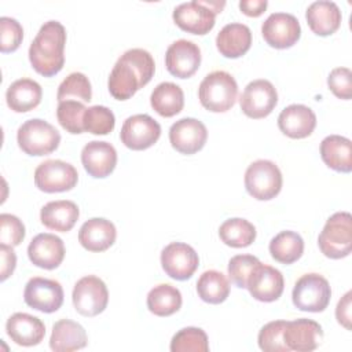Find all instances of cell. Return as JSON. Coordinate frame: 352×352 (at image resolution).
Wrapping results in <instances>:
<instances>
[{
  "instance_id": "1",
  "label": "cell",
  "mask_w": 352,
  "mask_h": 352,
  "mask_svg": "<svg viewBox=\"0 0 352 352\" xmlns=\"http://www.w3.org/2000/svg\"><path fill=\"white\" fill-rule=\"evenodd\" d=\"M154 72L155 63L148 51L143 48L128 50L113 66L107 81L109 92L117 100H126L150 82Z\"/></svg>"
},
{
  "instance_id": "2",
  "label": "cell",
  "mask_w": 352,
  "mask_h": 352,
  "mask_svg": "<svg viewBox=\"0 0 352 352\" xmlns=\"http://www.w3.org/2000/svg\"><path fill=\"white\" fill-rule=\"evenodd\" d=\"M66 30L58 21L45 22L29 47L32 67L44 77L58 74L65 65Z\"/></svg>"
},
{
  "instance_id": "3",
  "label": "cell",
  "mask_w": 352,
  "mask_h": 352,
  "mask_svg": "<svg viewBox=\"0 0 352 352\" xmlns=\"http://www.w3.org/2000/svg\"><path fill=\"white\" fill-rule=\"evenodd\" d=\"M238 96V84L235 78L224 72L216 70L205 76L198 88L201 104L213 113H224L230 110Z\"/></svg>"
},
{
  "instance_id": "4",
  "label": "cell",
  "mask_w": 352,
  "mask_h": 352,
  "mask_svg": "<svg viewBox=\"0 0 352 352\" xmlns=\"http://www.w3.org/2000/svg\"><path fill=\"white\" fill-rule=\"evenodd\" d=\"M318 245L329 258H344L352 249V217L348 212L331 214L319 234Z\"/></svg>"
},
{
  "instance_id": "5",
  "label": "cell",
  "mask_w": 352,
  "mask_h": 352,
  "mask_svg": "<svg viewBox=\"0 0 352 352\" xmlns=\"http://www.w3.org/2000/svg\"><path fill=\"white\" fill-rule=\"evenodd\" d=\"M16 142L25 154L41 157L48 155L58 148L60 133L47 121L32 118L18 128Z\"/></svg>"
},
{
  "instance_id": "6",
  "label": "cell",
  "mask_w": 352,
  "mask_h": 352,
  "mask_svg": "<svg viewBox=\"0 0 352 352\" xmlns=\"http://www.w3.org/2000/svg\"><path fill=\"white\" fill-rule=\"evenodd\" d=\"M282 182L280 169L270 160H257L245 172L246 191L258 201L275 198L282 190Z\"/></svg>"
},
{
  "instance_id": "7",
  "label": "cell",
  "mask_w": 352,
  "mask_h": 352,
  "mask_svg": "<svg viewBox=\"0 0 352 352\" xmlns=\"http://www.w3.org/2000/svg\"><path fill=\"white\" fill-rule=\"evenodd\" d=\"M331 289L327 279L319 274H305L297 279L292 292V300L297 309L305 312H322L327 308Z\"/></svg>"
},
{
  "instance_id": "8",
  "label": "cell",
  "mask_w": 352,
  "mask_h": 352,
  "mask_svg": "<svg viewBox=\"0 0 352 352\" xmlns=\"http://www.w3.org/2000/svg\"><path fill=\"white\" fill-rule=\"evenodd\" d=\"M72 300L76 311L80 315L91 318L102 314L106 309L109 302V292L100 278L87 275L76 282Z\"/></svg>"
},
{
  "instance_id": "9",
  "label": "cell",
  "mask_w": 352,
  "mask_h": 352,
  "mask_svg": "<svg viewBox=\"0 0 352 352\" xmlns=\"http://www.w3.org/2000/svg\"><path fill=\"white\" fill-rule=\"evenodd\" d=\"M77 169L62 160H47L34 170V184L44 192H63L76 187Z\"/></svg>"
},
{
  "instance_id": "10",
  "label": "cell",
  "mask_w": 352,
  "mask_h": 352,
  "mask_svg": "<svg viewBox=\"0 0 352 352\" xmlns=\"http://www.w3.org/2000/svg\"><path fill=\"white\" fill-rule=\"evenodd\" d=\"M276 103L278 92L272 82L264 78L250 81L239 98V104L243 114L254 120L270 116Z\"/></svg>"
},
{
  "instance_id": "11",
  "label": "cell",
  "mask_w": 352,
  "mask_h": 352,
  "mask_svg": "<svg viewBox=\"0 0 352 352\" xmlns=\"http://www.w3.org/2000/svg\"><path fill=\"white\" fill-rule=\"evenodd\" d=\"M23 300L36 311L52 314L63 304V289L55 279L34 276L25 286Z\"/></svg>"
},
{
  "instance_id": "12",
  "label": "cell",
  "mask_w": 352,
  "mask_h": 352,
  "mask_svg": "<svg viewBox=\"0 0 352 352\" xmlns=\"http://www.w3.org/2000/svg\"><path fill=\"white\" fill-rule=\"evenodd\" d=\"M261 34L270 47L285 50L298 41L301 26L293 14L274 12L263 22Z\"/></svg>"
},
{
  "instance_id": "13",
  "label": "cell",
  "mask_w": 352,
  "mask_h": 352,
  "mask_svg": "<svg viewBox=\"0 0 352 352\" xmlns=\"http://www.w3.org/2000/svg\"><path fill=\"white\" fill-rule=\"evenodd\" d=\"M161 136V125L148 114L128 117L121 128L120 139L131 150H146Z\"/></svg>"
},
{
  "instance_id": "14",
  "label": "cell",
  "mask_w": 352,
  "mask_h": 352,
  "mask_svg": "<svg viewBox=\"0 0 352 352\" xmlns=\"http://www.w3.org/2000/svg\"><path fill=\"white\" fill-rule=\"evenodd\" d=\"M199 258L194 248L183 242H172L161 252V265L168 276L176 280L190 279L197 271Z\"/></svg>"
},
{
  "instance_id": "15",
  "label": "cell",
  "mask_w": 352,
  "mask_h": 352,
  "mask_svg": "<svg viewBox=\"0 0 352 352\" xmlns=\"http://www.w3.org/2000/svg\"><path fill=\"white\" fill-rule=\"evenodd\" d=\"M172 18L182 30L199 36L209 33L216 23V14L202 0L179 4L175 7Z\"/></svg>"
},
{
  "instance_id": "16",
  "label": "cell",
  "mask_w": 352,
  "mask_h": 352,
  "mask_svg": "<svg viewBox=\"0 0 352 352\" xmlns=\"http://www.w3.org/2000/svg\"><path fill=\"white\" fill-rule=\"evenodd\" d=\"M208 129L205 124L197 118L186 117L172 124L169 129V142L180 154H195L206 143Z\"/></svg>"
},
{
  "instance_id": "17",
  "label": "cell",
  "mask_w": 352,
  "mask_h": 352,
  "mask_svg": "<svg viewBox=\"0 0 352 352\" xmlns=\"http://www.w3.org/2000/svg\"><path fill=\"white\" fill-rule=\"evenodd\" d=\"M201 65L199 47L186 38L173 41L165 54L166 70L177 78L191 77Z\"/></svg>"
},
{
  "instance_id": "18",
  "label": "cell",
  "mask_w": 352,
  "mask_h": 352,
  "mask_svg": "<svg viewBox=\"0 0 352 352\" xmlns=\"http://www.w3.org/2000/svg\"><path fill=\"white\" fill-rule=\"evenodd\" d=\"M283 287L285 280L282 272L261 263L256 265L246 285L250 296L261 302H272L278 300L283 293Z\"/></svg>"
},
{
  "instance_id": "19",
  "label": "cell",
  "mask_w": 352,
  "mask_h": 352,
  "mask_svg": "<svg viewBox=\"0 0 352 352\" xmlns=\"http://www.w3.org/2000/svg\"><path fill=\"white\" fill-rule=\"evenodd\" d=\"M283 338L289 351L309 352L320 345L323 340V330L318 322L300 318L286 322Z\"/></svg>"
},
{
  "instance_id": "20",
  "label": "cell",
  "mask_w": 352,
  "mask_h": 352,
  "mask_svg": "<svg viewBox=\"0 0 352 352\" xmlns=\"http://www.w3.org/2000/svg\"><path fill=\"white\" fill-rule=\"evenodd\" d=\"M28 256L36 267L55 270L65 258L63 241L50 232L37 234L28 246Z\"/></svg>"
},
{
  "instance_id": "21",
  "label": "cell",
  "mask_w": 352,
  "mask_h": 352,
  "mask_svg": "<svg viewBox=\"0 0 352 352\" xmlns=\"http://www.w3.org/2000/svg\"><path fill=\"white\" fill-rule=\"evenodd\" d=\"M81 162L89 176L107 177L117 165V151L109 142L92 140L81 150Z\"/></svg>"
},
{
  "instance_id": "22",
  "label": "cell",
  "mask_w": 352,
  "mask_h": 352,
  "mask_svg": "<svg viewBox=\"0 0 352 352\" xmlns=\"http://www.w3.org/2000/svg\"><path fill=\"white\" fill-rule=\"evenodd\" d=\"M278 126L283 135L292 139H304L314 132L316 116L311 107L294 103L280 111Z\"/></svg>"
},
{
  "instance_id": "23",
  "label": "cell",
  "mask_w": 352,
  "mask_h": 352,
  "mask_svg": "<svg viewBox=\"0 0 352 352\" xmlns=\"http://www.w3.org/2000/svg\"><path fill=\"white\" fill-rule=\"evenodd\" d=\"M6 331L15 344L33 346L43 341L45 336V326L37 316L26 312H15L7 319Z\"/></svg>"
},
{
  "instance_id": "24",
  "label": "cell",
  "mask_w": 352,
  "mask_h": 352,
  "mask_svg": "<svg viewBox=\"0 0 352 352\" xmlns=\"http://www.w3.org/2000/svg\"><path fill=\"white\" fill-rule=\"evenodd\" d=\"M117 238L116 226L103 217H92L87 220L78 231V242L89 252L107 250Z\"/></svg>"
},
{
  "instance_id": "25",
  "label": "cell",
  "mask_w": 352,
  "mask_h": 352,
  "mask_svg": "<svg viewBox=\"0 0 352 352\" xmlns=\"http://www.w3.org/2000/svg\"><path fill=\"white\" fill-rule=\"evenodd\" d=\"M305 18L309 29L318 36H330L338 30L341 25V11L334 1L319 0L308 6Z\"/></svg>"
},
{
  "instance_id": "26",
  "label": "cell",
  "mask_w": 352,
  "mask_h": 352,
  "mask_svg": "<svg viewBox=\"0 0 352 352\" xmlns=\"http://www.w3.org/2000/svg\"><path fill=\"white\" fill-rule=\"evenodd\" d=\"M252 45V32L249 26L232 22L227 23L216 37V47L226 58H239L245 55Z\"/></svg>"
},
{
  "instance_id": "27",
  "label": "cell",
  "mask_w": 352,
  "mask_h": 352,
  "mask_svg": "<svg viewBox=\"0 0 352 352\" xmlns=\"http://www.w3.org/2000/svg\"><path fill=\"white\" fill-rule=\"evenodd\" d=\"M80 216L78 206L69 199L51 201L41 208L40 220L41 223L54 231L67 232L77 223Z\"/></svg>"
},
{
  "instance_id": "28",
  "label": "cell",
  "mask_w": 352,
  "mask_h": 352,
  "mask_svg": "<svg viewBox=\"0 0 352 352\" xmlns=\"http://www.w3.org/2000/svg\"><path fill=\"white\" fill-rule=\"evenodd\" d=\"M41 85L32 78L15 80L6 92L7 106L15 113H26L37 107L41 102Z\"/></svg>"
},
{
  "instance_id": "29",
  "label": "cell",
  "mask_w": 352,
  "mask_h": 352,
  "mask_svg": "<svg viewBox=\"0 0 352 352\" xmlns=\"http://www.w3.org/2000/svg\"><path fill=\"white\" fill-rule=\"evenodd\" d=\"M88 338L84 327L70 319H60L52 326L50 348L55 352H72L87 346Z\"/></svg>"
},
{
  "instance_id": "30",
  "label": "cell",
  "mask_w": 352,
  "mask_h": 352,
  "mask_svg": "<svg viewBox=\"0 0 352 352\" xmlns=\"http://www.w3.org/2000/svg\"><path fill=\"white\" fill-rule=\"evenodd\" d=\"M320 157L333 170L342 173L352 170V143L345 136H326L320 143Z\"/></svg>"
},
{
  "instance_id": "31",
  "label": "cell",
  "mask_w": 352,
  "mask_h": 352,
  "mask_svg": "<svg viewBox=\"0 0 352 352\" xmlns=\"http://www.w3.org/2000/svg\"><path fill=\"white\" fill-rule=\"evenodd\" d=\"M151 107L162 117H173L183 110L184 94L183 89L175 82L158 84L150 96Z\"/></svg>"
},
{
  "instance_id": "32",
  "label": "cell",
  "mask_w": 352,
  "mask_h": 352,
  "mask_svg": "<svg viewBox=\"0 0 352 352\" xmlns=\"http://www.w3.org/2000/svg\"><path fill=\"white\" fill-rule=\"evenodd\" d=\"M182 293L172 285L160 283L147 294V308L157 316H170L182 307Z\"/></svg>"
},
{
  "instance_id": "33",
  "label": "cell",
  "mask_w": 352,
  "mask_h": 352,
  "mask_svg": "<svg viewBox=\"0 0 352 352\" xmlns=\"http://www.w3.org/2000/svg\"><path fill=\"white\" fill-rule=\"evenodd\" d=\"M270 253L272 258L282 264H293L304 253V241L294 231H280L270 242Z\"/></svg>"
},
{
  "instance_id": "34",
  "label": "cell",
  "mask_w": 352,
  "mask_h": 352,
  "mask_svg": "<svg viewBox=\"0 0 352 352\" xmlns=\"http://www.w3.org/2000/svg\"><path fill=\"white\" fill-rule=\"evenodd\" d=\"M198 297L208 304H220L230 294V282L226 275L216 270L205 271L197 280Z\"/></svg>"
},
{
  "instance_id": "35",
  "label": "cell",
  "mask_w": 352,
  "mask_h": 352,
  "mask_svg": "<svg viewBox=\"0 0 352 352\" xmlns=\"http://www.w3.org/2000/svg\"><path fill=\"white\" fill-rule=\"evenodd\" d=\"M219 236L227 246L246 248L256 239V228L246 219L232 217L220 226Z\"/></svg>"
},
{
  "instance_id": "36",
  "label": "cell",
  "mask_w": 352,
  "mask_h": 352,
  "mask_svg": "<svg viewBox=\"0 0 352 352\" xmlns=\"http://www.w3.org/2000/svg\"><path fill=\"white\" fill-rule=\"evenodd\" d=\"M92 98V88L88 77L84 73H70L58 87L56 99L63 100H82L89 102Z\"/></svg>"
},
{
  "instance_id": "37",
  "label": "cell",
  "mask_w": 352,
  "mask_h": 352,
  "mask_svg": "<svg viewBox=\"0 0 352 352\" xmlns=\"http://www.w3.org/2000/svg\"><path fill=\"white\" fill-rule=\"evenodd\" d=\"M172 352H208L209 341L206 333L199 327H184L170 341Z\"/></svg>"
},
{
  "instance_id": "38",
  "label": "cell",
  "mask_w": 352,
  "mask_h": 352,
  "mask_svg": "<svg viewBox=\"0 0 352 352\" xmlns=\"http://www.w3.org/2000/svg\"><path fill=\"white\" fill-rule=\"evenodd\" d=\"M84 131L92 135H107L114 129V113L106 106H91L85 110L82 118Z\"/></svg>"
},
{
  "instance_id": "39",
  "label": "cell",
  "mask_w": 352,
  "mask_h": 352,
  "mask_svg": "<svg viewBox=\"0 0 352 352\" xmlns=\"http://www.w3.org/2000/svg\"><path fill=\"white\" fill-rule=\"evenodd\" d=\"M85 110L87 107L78 100H63L58 103L56 118L65 131L78 135L84 132L82 118Z\"/></svg>"
},
{
  "instance_id": "40",
  "label": "cell",
  "mask_w": 352,
  "mask_h": 352,
  "mask_svg": "<svg viewBox=\"0 0 352 352\" xmlns=\"http://www.w3.org/2000/svg\"><path fill=\"white\" fill-rule=\"evenodd\" d=\"M287 320H272L264 324L257 337V342L264 352H287L289 348L285 344L283 331Z\"/></svg>"
},
{
  "instance_id": "41",
  "label": "cell",
  "mask_w": 352,
  "mask_h": 352,
  "mask_svg": "<svg viewBox=\"0 0 352 352\" xmlns=\"http://www.w3.org/2000/svg\"><path fill=\"white\" fill-rule=\"evenodd\" d=\"M260 260L252 254H236L228 261V276L239 289H246L248 279Z\"/></svg>"
},
{
  "instance_id": "42",
  "label": "cell",
  "mask_w": 352,
  "mask_h": 352,
  "mask_svg": "<svg viewBox=\"0 0 352 352\" xmlns=\"http://www.w3.org/2000/svg\"><path fill=\"white\" fill-rule=\"evenodd\" d=\"M0 51L3 54L14 52L22 43L23 29L21 23L10 16L0 18Z\"/></svg>"
},
{
  "instance_id": "43",
  "label": "cell",
  "mask_w": 352,
  "mask_h": 352,
  "mask_svg": "<svg viewBox=\"0 0 352 352\" xmlns=\"http://www.w3.org/2000/svg\"><path fill=\"white\" fill-rule=\"evenodd\" d=\"M25 238V226L14 214H0V242L8 246H18Z\"/></svg>"
},
{
  "instance_id": "44",
  "label": "cell",
  "mask_w": 352,
  "mask_h": 352,
  "mask_svg": "<svg viewBox=\"0 0 352 352\" xmlns=\"http://www.w3.org/2000/svg\"><path fill=\"white\" fill-rule=\"evenodd\" d=\"M351 77L352 74L348 67H336L327 77V85L337 98L348 100L352 96Z\"/></svg>"
},
{
  "instance_id": "45",
  "label": "cell",
  "mask_w": 352,
  "mask_h": 352,
  "mask_svg": "<svg viewBox=\"0 0 352 352\" xmlns=\"http://www.w3.org/2000/svg\"><path fill=\"white\" fill-rule=\"evenodd\" d=\"M0 258H1V265H0V279L6 280L10 275H12L15 265H16V256L12 249V246L0 245Z\"/></svg>"
},
{
  "instance_id": "46",
  "label": "cell",
  "mask_w": 352,
  "mask_h": 352,
  "mask_svg": "<svg viewBox=\"0 0 352 352\" xmlns=\"http://www.w3.org/2000/svg\"><path fill=\"white\" fill-rule=\"evenodd\" d=\"M351 296L352 292H346L341 300L337 304L336 308V318L337 322L344 326L346 330H351V320H352V315H351Z\"/></svg>"
},
{
  "instance_id": "47",
  "label": "cell",
  "mask_w": 352,
  "mask_h": 352,
  "mask_svg": "<svg viewBox=\"0 0 352 352\" xmlns=\"http://www.w3.org/2000/svg\"><path fill=\"white\" fill-rule=\"evenodd\" d=\"M268 6L267 0H241L239 10L248 16H260Z\"/></svg>"
}]
</instances>
